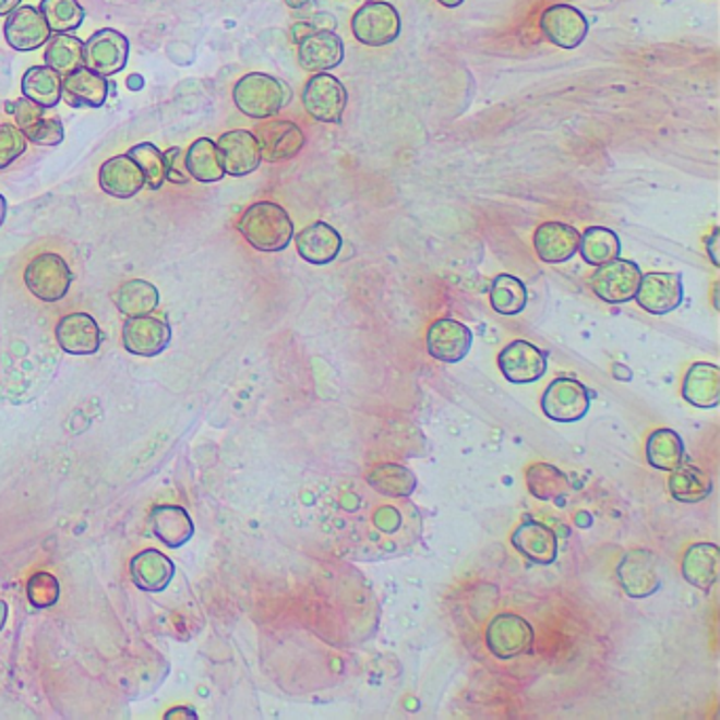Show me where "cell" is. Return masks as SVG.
I'll use <instances>...</instances> for the list:
<instances>
[{
	"label": "cell",
	"instance_id": "6da1fadb",
	"mask_svg": "<svg viewBox=\"0 0 720 720\" xmlns=\"http://www.w3.org/2000/svg\"><path fill=\"white\" fill-rule=\"evenodd\" d=\"M324 530L340 554L374 562L408 554L421 539L423 518L412 501L351 478L324 491Z\"/></svg>",
	"mask_w": 720,
	"mask_h": 720
},
{
	"label": "cell",
	"instance_id": "7a4b0ae2",
	"mask_svg": "<svg viewBox=\"0 0 720 720\" xmlns=\"http://www.w3.org/2000/svg\"><path fill=\"white\" fill-rule=\"evenodd\" d=\"M237 229L259 252H284L295 239V223L290 214L273 201H259L250 205Z\"/></svg>",
	"mask_w": 720,
	"mask_h": 720
},
{
	"label": "cell",
	"instance_id": "3957f363",
	"mask_svg": "<svg viewBox=\"0 0 720 720\" xmlns=\"http://www.w3.org/2000/svg\"><path fill=\"white\" fill-rule=\"evenodd\" d=\"M232 99L245 117L266 121L292 101V89L281 79L264 72H250L237 81Z\"/></svg>",
	"mask_w": 720,
	"mask_h": 720
},
{
	"label": "cell",
	"instance_id": "277c9868",
	"mask_svg": "<svg viewBox=\"0 0 720 720\" xmlns=\"http://www.w3.org/2000/svg\"><path fill=\"white\" fill-rule=\"evenodd\" d=\"M353 36L361 45L385 47L392 45L401 33V17L397 9L385 0H368L356 11L351 20Z\"/></svg>",
	"mask_w": 720,
	"mask_h": 720
},
{
	"label": "cell",
	"instance_id": "5b68a950",
	"mask_svg": "<svg viewBox=\"0 0 720 720\" xmlns=\"http://www.w3.org/2000/svg\"><path fill=\"white\" fill-rule=\"evenodd\" d=\"M347 101L349 96L345 85L329 72L313 74L302 89L304 110L320 123H329V125L340 123Z\"/></svg>",
	"mask_w": 720,
	"mask_h": 720
},
{
	"label": "cell",
	"instance_id": "8992f818",
	"mask_svg": "<svg viewBox=\"0 0 720 720\" xmlns=\"http://www.w3.org/2000/svg\"><path fill=\"white\" fill-rule=\"evenodd\" d=\"M640 277H643V271L636 262L615 259V261L600 264L596 268L589 286L600 300H604L609 304H625V302L634 300V296L638 292Z\"/></svg>",
	"mask_w": 720,
	"mask_h": 720
},
{
	"label": "cell",
	"instance_id": "52a82bcc",
	"mask_svg": "<svg viewBox=\"0 0 720 720\" xmlns=\"http://www.w3.org/2000/svg\"><path fill=\"white\" fill-rule=\"evenodd\" d=\"M26 288L43 302L62 300L72 286V271L58 254H40L26 266Z\"/></svg>",
	"mask_w": 720,
	"mask_h": 720
},
{
	"label": "cell",
	"instance_id": "ba28073f",
	"mask_svg": "<svg viewBox=\"0 0 720 720\" xmlns=\"http://www.w3.org/2000/svg\"><path fill=\"white\" fill-rule=\"evenodd\" d=\"M541 408L556 423H577L589 412V392L577 379L560 376L543 393Z\"/></svg>",
	"mask_w": 720,
	"mask_h": 720
},
{
	"label": "cell",
	"instance_id": "9c48e42d",
	"mask_svg": "<svg viewBox=\"0 0 720 720\" xmlns=\"http://www.w3.org/2000/svg\"><path fill=\"white\" fill-rule=\"evenodd\" d=\"M636 302L651 315H668L685 300L681 273H647L640 277Z\"/></svg>",
	"mask_w": 720,
	"mask_h": 720
},
{
	"label": "cell",
	"instance_id": "30bf717a",
	"mask_svg": "<svg viewBox=\"0 0 720 720\" xmlns=\"http://www.w3.org/2000/svg\"><path fill=\"white\" fill-rule=\"evenodd\" d=\"M130 58V40L125 34L112 28H104L92 34V38L85 43L83 60L85 65L101 76L119 74Z\"/></svg>",
	"mask_w": 720,
	"mask_h": 720
},
{
	"label": "cell",
	"instance_id": "8fae6325",
	"mask_svg": "<svg viewBox=\"0 0 720 720\" xmlns=\"http://www.w3.org/2000/svg\"><path fill=\"white\" fill-rule=\"evenodd\" d=\"M541 33L560 49H577L589 33L588 17L573 4H552L541 13Z\"/></svg>",
	"mask_w": 720,
	"mask_h": 720
},
{
	"label": "cell",
	"instance_id": "7c38bea8",
	"mask_svg": "<svg viewBox=\"0 0 720 720\" xmlns=\"http://www.w3.org/2000/svg\"><path fill=\"white\" fill-rule=\"evenodd\" d=\"M530 623L514 613L496 615L487 627V647L496 659H514L532 647Z\"/></svg>",
	"mask_w": 720,
	"mask_h": 720
},
{
	"label": "cell",
	"instance_id": "4fadbf2b",
	"mask_svg": "<svg viewBox=\"0 0 720 720\" xmlns=\"http://www.w3.org/2000/svg\"><path fill=\"white\" fill-rule=\"evenodd\" d=\"M13 115L17 130L38 146H58L64 140V125L53 108H45L22 98L15 101Z\"/></svg>",
	"mask_w": 720,
	"mask_h": 720
},
{
	"label": "cell",
	"instance_id": "5bb4252c",
	"mask_svg": "<svg viewBox=\"0 0 720 720\" xmlns=\"http://www.w3.org/2000/svg\"><path fill=\"white\" fill-rule=\"evenodd\" d=\"M501 374L514 385H530L545 376L548 356L528 340H514L499 353Z\"/></svg>",
	"mask_w": 720,
	"mask_h": 720
},
{
	"label": "cell",
	"instance_id": "9a60e30c",
	"mask_svg": "<svg viewBox=\"0 0 720 720\" xmlns=\"http://www.w3.org/2000/svg\"><path fill=\"white\" fill-rule=\"evenodd\" d=\"M171 343V326L153 315L128 317L123 324V347L137 358H157Z\"/></svg>",
	"mask_w": 720,
	"mask_h": 720
},
{
	"label": "cell",
	"instance_id": "2e32d148",
	"mask_svg": "<svg viewBox=\"0 0 720 720\" xmlns=\"http://www.w3.org/2000/svg\"><path fill=\"white\" fill-rule=\"evenodd\" d=\"M225 173L232 178H243L254 173L262 164L261 146L252 131L232 130L223 133L216 142Z\"/></svg>",
	"mask_w": 720,
	"mask_h": 720
},
{
	"label": "cell",
	"instance_id": "e0dca14e",
	"mask_svg": "<svg viewBox=\"0 0 720 720\" xmlns=\"http://www.w3.org/2000/svg\"><path fill=\"white\" fill-rule=\"evenodd\" d=\"M617 579L629 598H647L659 589V564L649 550H629L617 564Z\"/></svg>",
	"mask_w": 720,
	"mask_h": 720
},
{
	"label": "cell",
	"instance_id": "ac0fdd59",
	"mask_svg": "<svg viewBox=\"0 0 720 720\" xmlns=\"http://www.w3.org/2000/svg\"><path fill=\"white\" fill-rule=\"evenodd\" d=\"M49 38H51V28L36 7L20 4L7 15L4 40L15 51H36L38 47L47 45Z\"/></svg>",
	"mask_w": 720,
	"mask_h": 720
},
{
	"label": "cell",
	"instance_id": "d6986e66",
	"mask_svg": "<svg viewBox=\"0 0 720 720\" xmlns=\"http://www.w3.org/2000/svg\"><path fill=\"white\" fill-rule=\"evenodd\" d=\"M473 334L457 320H437L427 329V351L433 360L458 363L471 351Z\"/></svg>",
	"mask_w": 720,
	"mask_h": 720
},
{
	"label": "cell",
	"instance_id": "ffe728a7",
	"mask_svg": "<svg viewBox=\"0 0 720 720\" xmlns=\"http://www.w3.org/2000/svg\"><path fill=\"white\" fill-rule=\"evenodd\" d=\"M254 135L261 146L262 159L268 164L295 159L304 148V133L292 121H266L256 128Z\"/></svg>",
	"mask_w": 720,
	"mask_h": 720
},
{
	"label": "cell",
	"instance_id": "44dd1931",
	"mask_svg": "<svg viewBox=\"0 0 720 720\" xmlns=\"http://www.w3.org/2000/svg\"><path fill=\"white\" fill-rule=\"evenodd\" d=\"M345 60L343 38L334 31H313L298 40V64L307 72H327Z\"/></svg>",
	"mask_w": 720,
	"mask_h": 720
},
{
	"label": "cell",
	"instance_id": "7402d4cb",
	"mask_svg": "<svg viewBox=\"0 0 720 720\" xmlns=\"http://www.w3.org/2000/svg\"><path fill=\"white\" fill-rule=\"evenodd\" d=\"M60 347L70 356H94L101 347V329L87 313H70L56 327Z\"/></svg>",
	"mask_w": 720,
	"mask_h": 720
},
{
	"label": "cell",
	"instance_id": "603a6c76",
	"mask_svg": "<svg viewBox=\"0 0 720 720\" xmlns=\"http://www.w3.org/2000/svg\"><path fill=\"white\" fill-rule=\"evenodd\" d=\"M579 230L564 223H543L535 230L532 245L537 256L548 264L571 261L579 250Z\"/></svg>",
	"mask_w": 720,
	"mask_h": 720
},
{
	"label": "cell",
	"instance_id": "cb8c5ba5",
	"mask_svg": "<svg viewBox=\"0 0 720 720\" xmlns=\"http://www.w3.org/2000/svg\"><path fill=\"white\" fill-rule=\"evenodd\" d=\"M296 250L302 261L324 266L336 261V256L340 254L343 237L332 225L317 220L298 232Z\"/></svg>",
	"mask_w": 720,
	"mask_h": 720
},
{
	"label": "cell",
	"instance_id": "d4e9b609",
	"mask_svg": "<svg viewBox=\"0 0 720 720\" xmlns=\"http://www.w3.org/2000/svg\"><path fill=\"white\" fill-rule=\"evenodd\" d=\"M62 98L74 108H99L108 98V81L87 65H81L64 74Z\"/></svg>",
	"mask_w": 720,
	"mask_h": 720
},
{
	"label": "cell",
	"instance_id": "484cf974",
	"mask_svg": "<svg viewBox=\"0 0 720 720\" xmlns=\"http://www.w3.org/2000/svg\"><path fill=\"white\" fill-rule=\"evenodd\" d=\"M512 545L535 564H552L557 556V537L548 524L526 520L512 535Z\"/></svg>",
	"mask_w": 720,
	"mask_h": 720
},
{
	"label": "cell",
	"instance_id": "4316f807",
	"mask_svg": "<svg viewBox=\"0 0 720 720\" xmlns=\"http://www.w3.org/2000/svg\"><path fill=\"white\" fill-rule=\"evenodd\" d=\"M144 184V173L130 155L112 157L99 167V187L106 195L130 199L137 195Z\"/></svg>",
	"mask_w": 720,
	"mask_h": 720
},
{
	"label": "cell",
	"instance_id": "83f0119b",
	"mask_svg": "<svg viewBox=\"0 0 720 720\" xmlns=\"http://www.w3.org/2000/svg\"><path fill=\"white\" fill-rule=\"evenodd\" d=\"M130 573L135 588L148 593H159L171 584L176 566L171 557L165 556L161 552L144 550L131 557Z\"/></svg>",
	"mask_w": 720,
	"mask_h": 720
},
{
	"label": "cell",
	"instance_id": "f1b7e54d",
	"mask_svg": "<svg viewBox=\"0 0 720 720\" xmlns=\"http://www.w3.org/2000/svg\"><path fill=\"white\" fill-rule=\"evenodd\" d=\"M151 526L155 537L171 550L187 545L195 535L193 518L178 505H157L151 512Z\"/></svg>",
	"mask_w": 720,
	"mask_h": 720
},
{
	"label": "cell",
	"instance_id": "f546056e",
	"mask_svg": "<svg viewBox=\"0 0 720 720\" xmlns=\"http://www.w3.org/2000/svg\"><path fill=\"white\" fill-rule=\"evenodd\" d=\"M683 397L695 408H717L720 401V368L717 363L697 361L688 368Z\"/></svg>",
	"mask_w": 720,
	"mask_h": 720
},
{
	"label": "cell",
	"instance_id": "4dcf8cb0",
	"mask_svg": "<svg viewBox=\"0 0 720 720\" xmlns=\"http://www.w3.org/2000/svg\"><path fill=\"white\" fill-rule=\"evenodd\" d=\"M720 550L715 543H695L683 557V577L697 589H712L719 581Z\"/></svg>",
	"mask_w": 720,
	"mask_h": 720
},
{
	"label": "cell",
	"instance_id": "1f68e13d",
	"mask_svg": "<svg viewBox=\"0 0 720 720\" xmlns=\"http://www.w3.org/2000/svg\"><path fill=\"white\" fill-rule=\"evenodd\" d=\"M365 482L370 489H374L385 496L392 499H408L412 492L417 491V476L397 463H381L372 467L365 473Z\"/></svg>",
	"mask_w": 720,
	"mask_h": 720
},
{
	"label": "cell",
	"instance_id": "d6a6232c",
	"mask_svg": "<svg viewBox=\"0 0 720 720\" xmlns=\"http://www.w3.org/2000/svg\"><path fill=\"white\" fill-rule=\"evenodd\" d=\"M668 491L679 503H699L710 496L712 478L704 469L683 460L676 469L670 471Z\"/></svg>",
	"mask_w": 720,
	"mask_h": 720
},
{
	"label": "cell",
	"instance_id": "836d02e7",
	"mask_svg": "<svg viewBox=\"0 0 720 720\" xmlns=\"http://www.w3.org/2000/svg\"><path fill=\"white\" fill-rule=\"evenodd\" d=\"M184 165L189 176L203 184L218 182L227 176L220 161L218 146L209 137H199L189 146V153H184Z\"/></svg>",
	"mask_w": 720,
	"mask_h": 720
},
{
	"label": "cell",
	"instance_id": "e575fe53",
	"mask_svg": "<svg viewBox=\"0 0 720 720\" xmlns=\"http://www.w3.org/2000/svg\"><path fill=\"white\" fill-rule=\"evenodd\" d=\"M22 94L38 106L56 108L62 99V74L49 65H33L22 79Z\"/></svg>",
	"mask_w": 720,
	"mask_h": 720
},
{
	"label": "cell",
	"instance_id": "d590c367",
	"mask_svg": "<svg viewBox=\"0 0 720 720\" xmlns=\"http://www.w3.org/2000/svg\"><path fill=\"white\" fill-rule=\"evenodd\" d=\"M581 259L591 264L600 266L607 262L615 261L622 256V241L617 232L604 227H589L581 237H579V250Z\"/></svg>",
	"mask_w": 720,
	"mask_h": 720
},
{
	"label": "cell",
	"instance_id": "8d00e7d4",
	"mask_svg": "<svg viewBox=\"0 0 720 720\" xmlns=\"http://www.w3.org/2000/svg\"><path fill=\"white\" fill-rule=\"evenodd\" d=\"M115 302L125 317L151 315L159 307V290L144 279H131L117 290Z\"/></svg>",
	"mask_w": 720,
	"mask_h": 720
},
{
	"label": "cell",
	"instance_id": "74e56055",
	"mask_svg": "<svg viewBox=\"0 0 720 720\" xmlns=\"http://www.w3.org/2000/svg\"><path fill=\"white\" fill-rule=\"evenodd\" d=\"M647 458L659 471H672L685 460V444L674 429H657L647 442Z\"/></svg>",
	"mask_w": 720,
	"mask_h": 720
},
{
	"label": "cell",
	"instance_id": "f35d334b",
	"mask_svg": "<svg viewBox=\"0 0 720 720\" xmlns=\"http://www.w3.org/2000/svg\"><path fill=\"white\" fill-rule=\"evenodd\" d=\"M526 487L541 501H557L571 491L568 476L548 463H535L526 469Z\"/></svg>",
	"mask_w": 720,
	"mask_h": 720
},
{
	"label": "cell",
	"instance_id": "ab89813d",
	"mask_svg": "<svg viewBox=\"0 0 720 720\" xmlns=\"http://www.w3.org/2000/svg\"><path fill=\"white\" fill-rule=\"evenodd\" d=\"M526 302H528V292L523 279L507 273H501L492 279L491 307L499 315H507V317L518 315L523 313Z\"/></svg>",
	"mask_w": 720,
	"mask_h": 720
},
{
	"label": "cell",
	"instance_id": "60d3db41",
	"mask_svg": "<svg viewBox=\"0 0 720 720\" xmlns=\"http://www.w3.org/2000/svg\"><path fill=\"white\" fill-rule=\"evenodd\" d=\"M85 43L72 34H56L47 43L45 51V65L53 68L58 74L74 72L76 68L85 65L83 60Z\"/></svg>",
	"mask_w": 720,
	"mask_h": 720
},
{
	"label": "cell",
	"instance_id": "b9f144b4",
	"mask_svg": "<svg viewBox=\"0 0 720 720\" xmlns=\"http://www.w3.org/2000/svg\"><path fill=\"white\" fill-rule=\"evenodd\" d=\"M38 11L56 34L74 33L85 22V9L79 0H43Z\"/></svg>",
	"mask_w": 720,
	"mask_h": 720
},
{
	"label": "cell",
	"instance_id": "7bdbcfd3",
	"mask_svg": "<svg viewBox=\"0 0 720 720\" xmlns=\"http://www.w3.org/2000/svg\"><path fill=\"white\" fill-rule=\"evenodd\" d=\"M131 159L137 164V167L142 169L144 173V180H146V187L151 191H159L164 187L165 182V157L164 153L151 144V142H142V144H135L131 146L130 153Z\"/></svg>",
	"mask_w": 720,
	"mask_h": 720
},
{
	"label": "cell",
	"instance_id": "ee69618b",
	"mask_svg": "<svg viewBox=\"0 0 720 720\" xmlns=\"http://www.w3.org/2000/svg\"><path fill=\"white\" fill-rule=\"evenodd\" d=\"M26 591L34 609H51L60 600V581L51 573H34Z\"/></svg>",
	"mask_w": 720,
	"mask_h": 720
},
{
	"label": "cell",
	"instance_id": "f6af8a7d",
	"mask_svg": "<svg viewBox=\"0 0 720 720\" xmlns=\"http://www.w3.org/2000/svg\"><path fill=\"white\" fill-rule=\"evenodd\" d=\"M26 135L17 130V125L2 123L0 125V169L9 167L15 159L26 153Z\"/></svg>",
	"mask_w": 720,
	"mask_h": 720
},
{
	"label": "cell",
	"instance_id": "bcb514c9",
	"mask_svg": "<svg viewBox=\"0 0 720 720\" xmlns=\"http://www.w3.org/2000/svg\"><path fill=\"white\" fill-rule=\"evenodd\" d=\"M165 157V180L173 184H187L189 182V171L184 165V153L182 148H169L164 153Z\"/></svg>",
	"mask_w": 720,
	"mask_h": 720
},
{
	"label": "cell",
	"instance_id": "7dc6e473",
	"mask_svg": "<svg viewBox=\"0 0 720 720\" xmlns=\"http://www.w3.org/2000/svg\"><path fill=\"white\" fill-rule=\"evenodd\" d=\"M719 239H720L719 227L712 230V235H710V237L706 239V250H708V256H710V261H712V264H715V266H720L719 252H717V248H719Z\"/></svg>",
	"mask_w": 720,
	"mask_h": 720
},
{
	"label": "cell",
	"instance_id": "c3c4849f",
	"mask_svg": "<svg viewBox=\"0 0 720 720\" xmlns=\"http://www.w3.org/2000/svg\"><path fill=\"white\" fill-rule=\"evenodd\" d=\"M196 720V712L193 710V708H184V706H180V708H171L167 715H165V720Z\"/></svg>",
	"mask_w": 720,
	"mask_h": 720
},
{
	"label": "cell",
	"instance_id": "681fc988",
	"mask_svg": "<svg viewBox=\"0 0 720 720\" xmlns=\"http://www.w3.org/2000/svg\"><path fill=\"white\" fill-rule=\"evenodd\" d=\"M20 4H22V0H0V15H9Z\"/></svg>",
	"mask_w": 720,
	"mask_h": 720
},
{
	"label": "cell",
	"instance_id": "f907efd6",
	"mask_svg": "<svg viewBox=\"0 0 720 720\" xmlns=\"http://www.w3.org/2000/svg\"><path fill=\"white\" fill-rule=\"evenodd\" d=\"M613 370H615V379H622V381H629L632 379V372L627 368H623V365H615Z\"/></svg>",
	"mask_w": 720,
	"mask_h": 720
},
{
	"label": "cell",
	"instance_id": "816d5d0a",
	"mask_svg": "<svg viewBox=\"0 0 720 720\" xmlns=\"http://www.w3.org/2000/svg\"><path fill=\"white\" fill-rule=\"evenodd\" d=\"M7 615H9V607H7L4 600H0V632H2L4 623H7Z\"/></svg>",
	"mask_w": 720,
	"mask_h": 720
},
{
	"label": "cell",
	"instance_id": "f5cc1de1",
	"mask_svg": "<svg viewBox=\"0 0 720 720\" xmlns=\"http://www.w3.org/2000/svg\"><path fill=\"white\" fill-rule=\"evenodd\" d=\"M442 7H446V9H457V7H460L465 0H437Z\"/></svg>",
	"mask_w": 720,
	"mask_h": 720
},
{
	"label": "cell",
	"instance_id": "db71d44e",
	"mask_svg": "<svg viewBox=\"0 0 720 720\" xmlns=\"http://www.w3.org/2000/svg\"><path fill=\"white\" fill-rule=\"evenodd\" d=\"M4 218H7V201L0 195V227L4 225Z\"/></svg>",
	"mask_w": 720,
	"mask_h": 720
},
{
	"label": "cell",
	"instance_id": "11a10c76",
	"mask_svg": "<svg viewBox=\"0 0 720 720\" xmlns=\"http://www.w3.org/2000/svg\"><path fill=\"white\" fill-rule=\"evenodd\" d=\"M130 87L133 89V92H135V89H140V87H142V79H140V76H131Z\"/></svg>",
	"mask_w": 720,
	"mask_h": 720
}]
</instances>
